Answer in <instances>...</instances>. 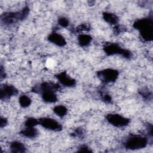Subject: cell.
<instances>
[{
	"label": "cell",
	"instance_id": "obj_1",
	"mask_svg": "<svg viewBox=\"0 0 153 153\" xmlns=\"http://www.w3.org/2000/svg\"><path fill=\"white\" fill-rule=\"evenodd\" d=\"M146 139L139 136H131L125 142V147L127 149H136L144 148L146 145Z\"/></svg>",
	"mask_w": 153,
	"mask_h": 153
},
{
	"label": "cell",
	"instance_id": "obj_2",
	"mask_svg": "<svg viewBox=\"0 0 153 153\" xmlns=\"http://www.w3.org/2000/svg\"><path fill=\"white\" fill-rule=\"evenodd\" d=\"M100 79L106 83H110L116 81L118 76V72L112 69H106L97 72Z\"/></svg>",
	"mask_w": 153,
	"mask_h": 153
},
{
	"label": "cell",
	"instance_id": "obj_3",
	"mask_svg": "<svg viewBox=\"0 0 153 153\" xmlns=\"http://www.w3.org/2000/svg\"><path fill=\"white\" fill-rule=\"evenodd\" d=\"M106 119L110 124L118 127L126 126L129 123V120L128 118H126L121 115L116 114H108L106 116Z\"/></svg>",
	"mask_w": 153,
	"mask_h": 153
},
{
	"label": "cell",
	"instance_id": "obj_4",
	"mask_svg": "<svg viewBox=\"0 0 153 153\" xmlns=\"http://www.w3.org/2000/svg\"><path fill=\"white\" fill-rule=\"evenodd\" d=\"M105 52L108 55H113L116 54H120L125 57H130V53L129 51H127L124 49H122L118 44H109V45L105 46Z\"/></svg>",
	"mask_w": 153,
	"mask_h": 153
},
{
	"label": "cell",
	"instance_id": "obj_5",
	"mask_svg": "<svg viewBox=\"0 0 153 153\" xmlns=\"http://www.w3.org/2000/svg\"><path fill=\"white\" fill-rule=\"evenodd\" d=\"M39 124L43 127L54 131L61 130L62 126L55 120L50 118H43L39 120Z\"/></svg>",
	"mask_w": 153,
	"mask_h": 153
},
{
	"label": "cell",
	"instance_id": "obj_6",
	"mask_svg": "<svg viewBox=\"0 0 153 153\" xmlns=\"http://www.w3.org/2000/svg\"><path fill=\"white\" fill-rule=\"evenodd\" d=\"M1 99L5 100L10 99L11 97L16 95L18 90L16 88L10 84H4L1 87Z\"/></svg>",
	"mask_w": 153,
	"mask_h": 153
},
{
	"label": "cell",
	"instance_id": "obj_7",
	"mask_svg": "<svg viewBox=\"0 0 153 153\" xmlns=\"http://www.w3.org/2000/svg\"><path fill=\"white\" fill-rule=\"evenodd\" d=\"M57 78L59 82L65 86L71 87L75 84V81L69 76L65 72H63L58 74Z\"/></svg>",
	"mask_w": 153,
	"mask_h": 153
},
{
	"label": "cell",
	"instance_id": "obj_8",
	"mask_svg": "<svg viewBox=\"0 0 153 153\" xmlns=\"http://www.w3.org/2000/svg\"><path fill=\"white\" fill-rule=\"evenodd\" d=\"M48 39L51 42L59 47H63L66 44V41L63 36L56 32L51 33L48 36Z\"/></svg>",
	"mask_w": 153,
	"mask_h": 153
},
{
	"label": "cell",
	"instance_id": "obj_9",
	"mask_svg": "<svg viewBox=\"0 0 153 153\" xmlns=\"http://www.w3.org/2000/svg\"><path fill=\"white\" fill-rule=\"evenodd\" d=\"M21 134L27 138H34L38 134V131L34 127H26L20 131Z\"/></svg>",
	"mask_w": 153,
	"mask_h": 153
},
{
	"label": "cell",
	"instance_id": "obj_10",
	"mask_svg": "<svg viewBox=\"0 0 153 153\" xmlns=\"http://www.w3.org/2000/svg\"><path fill=\"white\" fill-rule=\"evenodd\" d=\"M42 99L48 103H53L57 101V97L56 94L54 93V91H48L42 93Z\"/></svg>",
	"mask_w": 153,
	"mask_h": 153
},
{
	"label": "cell",
	"instance_id": "obj_11",
	"mask_svg": "<svg viewBox=\"0 0 153 153\" xmlns=\"http://www.w3.org/2000/svg\"><path fill=\"white\" fill-rule=\"evenodd\" d=\"M10 149L13 152H23L26 150L23 143L19 141H14L10 144Z\"/></svg>",
	"mask_w": 153,
	"mask_h": 153
},
{
	"label": "cell",
	"instance_id": "obj_12",
	"mask_svg": "<svg viewBox=\"0 0 153 153\" xmlns=\"http://www.w3.org/2000/svg\"><path fill=\"white\" fill-rule=\"evenodd\" d=\"M103 18L106 22L115 25L118 22V17L114 14L110 13H103Z\"/></svg>",
	"mask_w": 153,
	"mask_h": 153
},
{
	"label": "cell",
	"instance_id": "obj_13",
	"mask_svg": "<svg viewBox=\"0 0 153 153\" xmlns=\"http://www.w3.org/2000/svg\"><path fill=\"white\" fill-rule=\"evenodd\" d=\"M91 41V37L88 35L82 34L78 36V42L81 46L88 45Z\"/></svg>",
	"mask_w": 153,
	"mask_h": 153
},
{
	"label": "cell",
	"instance_id": "obj_14",
	"mask_svg": "<svg viewBox=\"0 0 153 153\" xmlns=\"http://www.w3.org/2000/svg\"><path fill=\"white\" fill-rule=\"evenodd\" d=\"M54 112L59 117H63L67 113V109L63 105H58L54 107L53 109Z\"/></svg>",
	"mask_w": 153,
	"mask_h": 153
},
{
	"label": "cell",
	"instance_id": "obj_15",
	"mask_svg": "<svg viewBox=\"0 0 153 153\" xmlns=\"http://www.w3.org/2000/svg\"><path fill=\"white\" fill-rule=\"evenodd\" d=\"M19 103L21 106L26 108L29 106L31 103V99L26 95H22L19 97Z\"/></svg>",
	"mask_w": 153,
	"mask_h": 153
},
{
	"label": "cell",
	"instance_id": "obj_16",
	"mask_svg": "<svg viewBox=\"0 0 153 153\" xmlns=\"http://www.w3.org/2000/svg\"><path fill=\"white\" fill-rule=\"evenodd\" d=\"M39 124V120L34 118H29L25 121L26 127H35Z\"/></svg>",
	"mask_w": 153,
	"mask_h": 153
},
{
	"label": "cell",
	"instance_id": "obj_17",
	"mask_svg": "<svg viewBox=\"0 0 153 153\" xmlns=\"http://www.w3.org/2000/svg\"><path fill=\"white\" fill-rule=\"evenodd\" d=\"M58 23L60 26H61L62 27H66V26H68V25L69 24V22H68V19L65 17H60L59 19Z\"/></svg>",
	"mask_w": 153,
	"mask_h": 153
},
{
	"label": "cell",
	"instance_id": "obj_18",
	"mask_svg": "<svg viewBox=\"0 0 153 153\" xmlns=\"http://www.w3.org/2000/svg\"><path fill=\"white\" fill-rule=\"evenodd\" d=\"M7 120L5 119V118H2L1 117V127H2L3 126H4L6 124H7Z\"/></svg>",
	"mask_w": 153,
	"mask_h": 153
}]
</instances>
